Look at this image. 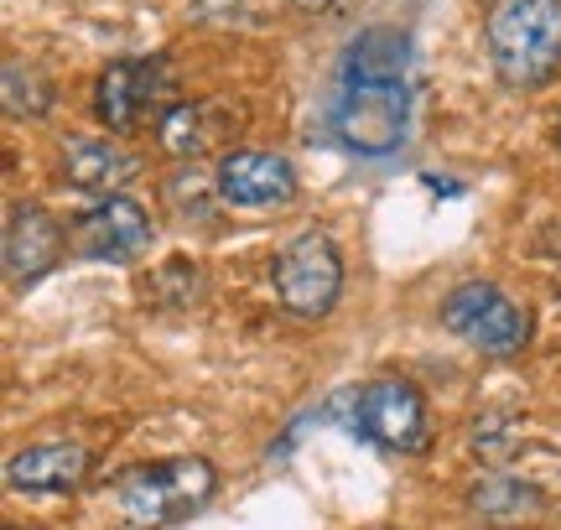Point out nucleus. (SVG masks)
Here are the masks:
<instances>
[{"mask_svg": "<svg viewBox=\"0 0 561 530\" xmlns=\"http://www.w3.org/2000/svg\"><path fill=\"white\" fill-rule=\"evenodd\" d=\"M322 115H328V130H333V141L343 151L390 157V151H401L405 125H411V79L339 62Z\"/></svg>", "mask_w": 561, "mask_h": 530, "instance_id": "f257e3e1", "label": "nucleus"}, {"mask_svg": "<svg viewBox=\"0 0 561 530\" xmlns=\"http://www.w3.org/2000/svg\"><path fill=\"white\" fill-rule=\"evenodd\" d=\"M483 47L510 89H541L561 68V0H494L483 11Z\"/></svg>", "mask_w": 561, "mask_h": 530, "instance_id": "f03ea898", "label": "nucleus"}, {"mask_svg": "<svg viewBox=\"0 0 561 530\" xmlns=\"http://www.w3.org/2000/svg\"><path fill=\"white\" fill-rule=\"evenodd\" d=\"M219 489V473L208 458H167V463H140L121 479L115 510L125 530H161L182 515L203 510Z\"/></svg>", "mask_w": 561, "mask_h": 530, "instance_id": "7ed1b4c3", "label": "nucleus"}, {"mask_svg": "<svg viewBox=\"0 0 561 530\" xmlns=\"http://www.w3.org/2000/svg\"><path fill=\"white\" fill-rule=\"evenodd\" d=\"M271 281H276V302L286 307L291 318H328L343 291L339 245H333L322 229H307V234H297V240L276 255Z\"/></svg>", "mask_w": 561, "mask_h": 530, "instance_id": "20e7f679", "label": "nucleus"}, {"mask_svg": "<svg viewBox=\"0 0 561 530\" xmlns=\"http://www.w3.org/2000/svg\"><path fill=\"white\" fill-rule=\"evenodd\" d=\"M348 431L385 452H421L426 448V401L411 380H369L348 395Z\"/></svg>", "mask_w": 561, "mask_h": 530, "instance_id": "39448f33", "label": "nucleus"}, {"mask_svg": "<svg viewBox=\"0 0 561 530\" xmlns=\"http://www.w3.org/2000/svg\"><path fill=\"white\" fill-rule=\"evenodd\" d=\"M442 323L483 354H520L530 344V312L510 302L494 281H462L442 302Z\"/></svg>", "mask_w": 561, "mask_h": 530, "instance_id": "423d86ee", "label": "nucleus"}, {"mask_svg": "<svg viewBox=\"0 0 561 530\" xmlns=\"http://www.w3.org/2000/svg\"><path fill=\"white\" fill-rule=\"evenodd\" d=\"M167 94H172V62L167 58H121L94 83V115L104 130H136Z\"/></svg>", "mask_w": 561, "mask_h": 530, "instance_id": "0eeeda50", "label": "nucleus"}, {"mask_svg": "<svg viewBox=\"0 0 561 530\" xmlns=\"http://www.w3.org/2000/svg\"><path fill=\"white\" fill-rule=\"evenodd\" d=\"M214 193L229 208H276L297 198V172L276 151H229L214 172Z\"/></svg>", "mask_w": 561, "mask_h": 530, "instance_id": "6e6552de", "label": "nucleus"}, {"mask_svg": "<svg viewBox=\"0 0 561 530\" xmlns=\"http://www.w3.org/2000/svg\"><path fill=\"white\" fill-rule=\"evenodd\" d=\"M73 245L89 261H136L151 245V219L136 198H100L89 214H79Z\"/></svg>", "mask_w": 561, "mask_h": 530, "instance_id": "1a4fd4ad", "label": "nucleus"}, {"mask_svg": "<svg viewBox=\"0 0 561 530\" xmlns=\"http://www.w3.org/2000/svg\"><path fill=\"white\" fill-rule=\"evenodd\" d=\"M62 255V229L58 219L37 204H11L5 214V276L11 286L37 281L42 270H53Z\"/></svg>", "mask_w": 561, "mask_h": 530, "instance_id": "9d476101", "label": "nucleus"}, {"mask_svg": "<svg viewBox=\"0 0 561 530\" xmlns=\"http://www.w3.org/2000/svg\"><path fill=\"white\" fill-rule=\"evenodd\" d=\"M140 172V162L110 136H79V141L62 146V177L79 193L94 198H121V187Z\"/></svg>", "mask_w": 561, "mask_h": 530, "instance_id": "9b49d317", "label": "nucleus"}, {"mask_svg": "<svg viewBox=\"0 0 561 530\" xmlns=\"http://www.w3.org/2000/svg\"><path fill=\"white\" fill-rule=\"evenodd\" d=\"M83 473H89V452L79 442H37L5 463V484L16 494H68L83 484Z\"/></svg>", "mask_w": 561, "mask_h": 530, "instance_id": "f8f14e48", "label": "nucleus"}, {"mask_svg": "<svg viewBox=\"0 0 561 530\" xmlns=\"http://www.w3.org/2000/svg\"><path fill=\"white\" fill-rule=\"evenodd\" d=\"M468 505L473 515L494 520V526H520V520H536L546 510V494L525 479H510V473H489L468 489Z\"/></svg>", "mask_w": 561, "mask_h": 530, "instance_id": "ddd939ff", "label": "nucleus"}, {"mask_svg": "<svg viewBox=\"0 0 561 530\" xmlns=\"http://www.w3.org/2000/svg\"><path fill=\"white\" fill-rule=\"evenodd\" d=\"M214 141V110L208 104H167L157 115V146L178 162L203 157Z\"/></svg>", "mask_w": 561, "mask_h": 530, "instance_id": "4468645a", "label": "nucleus"}, {"mask_svg": "<svg viewBox=\"0 0 561 530\" xmlns=\"http://www.w3.org/2000/svg\"><path fill=\"white\" fill-rule=\"evenodd\" d=\"M5 110H11V115H26V120L47 115V110H53V83H47V73H37L32 62H21V58L5 62Z\"/></svg>", "mask_w": 561, "mask_h": 530, "instance_id": "2eb2a0df", "label": "nucleus"}, {"mask_svg": "<svg viewBox=\"0 0 561 530\" xmlns=\"http://www.w3.org/2000/svg\"><path fill=\"white\" fill-rule=\"evenodd\" d=\"M291 5H297V11H307V16H312V11H328L333 0H291Z\"/></svg>", "mask_w": 561, "mask_h": 530, "instance_id": "dca6fc26", "label": "nucleus"}]
</instances>
